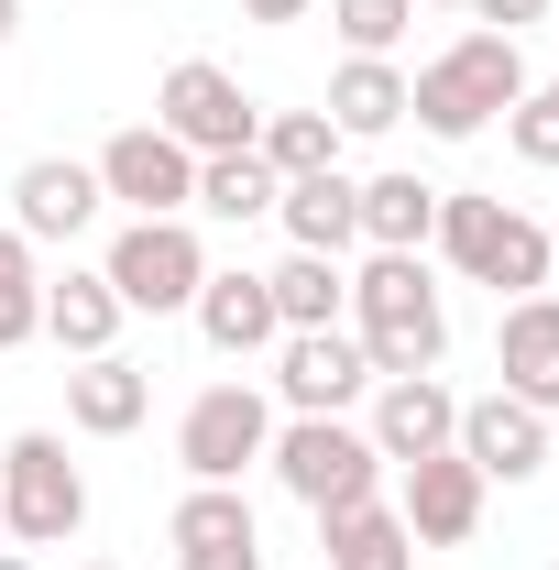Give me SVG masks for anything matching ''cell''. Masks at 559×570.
<instances>
[{
  "label": "cell",
  "instance_id": "6da1fadb",
  "mask_svg": "<svg viewBox=\"0 0 559 570\" xmlns=\"http://www.w3.org/2000/svg\"><path fill=\"white\" fill-rule=\"evenodd\" d=\"M351 341L373 362V384H384V373H439L450 318H439V285H428L418 253H373V264L351 275Z\"/></svg>",
  "mask_w": 559,
  "mask_h": 570
},
{
  "label": "cell",
  "instance_id": "7a4b0ae2",
  "mask_svg": "<svg viewBox=\"0 0 559 570\" xmlns=\"http://www.w3.org/2000/svg\"><path fill=\"white\" fill-rule=\"evenodd\" d=\"M527 99V56H516V33H461L450 56H428L406 77V110H418V132L439 142H472L483 121H504Z\"/></svg>",
  "mask_w": 559,
  "mask_h": 570
},
{
  "label": "cell",
  "instance_id": "3957f363",
  "mask_svg": "<svg viewBox=\"0 0 559 570\" xmlns=\"http://www.w3.org/2000/svg\"><path fill=\"white\" fill-rule=\"evenodd\" d=\"M264 461H275V483L307 504V515H341V504H362L373 483H384V450H373L351 417H285Z\"/></svg>",
  "mask_w": 559,
  "mask_h": 570
},
{
  "label": "cell",
  "instance_id": "277c9868",
  "mask_svg": "<svg viewBox=\"0 0 559 570\" xmlns=\"http://www.w3.org/2000/svg\"><path fill=\"white\" fill-rule=\"evenodd\" d=\"M0 527H11L22 549H67L77 527H88V483H77V461H67L56 428H22V439L0 450Z\"/></svg>",
  "mask_w": 559,
  "mask_h": 570
},
{
  "label": "cell",
  "instance_id": "5b68a950",
  "mask_svg": "<svg viewBox=\"0 0 559 570\" xmlns=\"http://www.w3.org/2000/svg\"><path fill=\"white\" fill-rule=\"evenodd\" d=\"M110 296L143 307V318H176V307H198V285H209V253H198V230L187 219H133L121 242H110Z\"/></svg>",
  "mask_w": 559,
  "mask_h": 570
},
{
  "label": "cell",
  "instance_id": "8992f818",
  "mask_svg": "<svg viewBox=\"0 0 559 570\" xmlns=\"http://www.w3.org/2000/svg\"><path fill=\"white\" fill-rule=\"evenodd\" d=\"M154 132H176L187 154H253L264 110L242 99V77H231V67L187 56V67H165V88H154Z\"/></svg>",
  "mask_w": 559,
  "mask_h": 570
},
{
  "label": "cell",
  "instance_id": "52a82bcc",
  "mask_svg": "<svg viewBox=\"0 0 559 570\" xmlns=\"http://www.w3.org/2000/svg\"><path fill=\"white\" fill-rule=\"evenodd\" d=\"M264 450H275V406H264L253 384H209V395L176 417V461H187V483H242Z\"/></svg>",
  "mask_w": 559,
  "mask_h": 570
},
{
  "label": "cell",
  "instance_id": "ba28073f",
  "mask_svg": "<svg viewBox=\"0 0 559 570\" xmlns=\"http://www.w3.org/2000/svg\"><path fill=\"white\" fill-rule=\"evenodd\" d=\"M99 198H133V219H187L198 209V154L154 121H133V132L99 142Z\"/></svg>",
  "mask_w": 559,
  "mask_h": 570
},
{
  "label": "cell",
  "instance_id": "9c48e42d",
  "mask_svg": "<svg viewBox=\"0 0 559 570\" xmlns=\"http://www.w3.org/2000/svg\"><path fill=\"white\" fill-rule=\"evenodd\" d=\"M362 384H373V362H362L351 330H285L275 341V395L296 406V417H341Z\"/></svg>",
  "mask_w": 559,
  "mask_h": 570
},
{
  "label": "cell",
  "instance_id": "30bf717a",
  "mask_svg": "<svg viewBox=\"0 0 559 570\" xmlns=\"http://www.w3.org/2000/svg\"><path fill=\"white\" fill-rule=\"evenodd\" d=\"M165 538H176V570H264V515L242 504V483H187Z\"/></svg>",
  "mask_w": 559,
  "mask_h": 570
},
{
  "label": "cell",
  "instance_id": "8fae6325",
  "mask_svg": "<svg viewBox=\"0 0 559 570\" xmlns=\"http://www.w3.org/2000/svg\"><path fill=\"white\" fill-rule=\"evenodd\" d=\"M450 450H461L483 483H527V472H549V417H538L527 395H472L461 428H450Z\"/></svg>",
  "mask_w": 559,
  "mask_h": 570
},
{
  "label": "cell",
  "instance_id": "7c38bea8",
  "mask_svg": "<svg viewBox=\"0 0 559 570\" xmlns=\"http://www.w3.org/2000/svg\"><path fill=\"white\" fill-rule=\"evenodd\" d=\"M395 472H406L395 515H406L418 549H461V538L483 527V472H472L461 450H428V461H395Z\"/></svg>",
  "mask_w": 559,
  "mask_h": 570
},
{
  "label": "cell",
  "instance_id": "4fadbf2b",
  "mask_svg": "<svg viewBox=\"0 0 559 570\" xmlns=\"http://www.w3.org/2000/svg\"><path fill=\"white\" fill-rule=\"evenodd\" d=\"M88 219H99V165L33 154V165L11 176V230H22V242H77Z\"/></svg>",
  "mask_w": 559,
  "mask_h": 570
},
{
  "label": "cell",
  "instance_id": "5bb4252c",
  "mask_svg": "<svg viewBox=\"0 0 559 570\" xmlns=\"http://www.w3.org/2000/svg\"><path fill=\"white\" fill-rule=\"evenodd\" d=\"M450 428H461V395H450L439 373H384L362 439H373L384 461H428V450H450Z\"/></svg>",
  "mask_w": 559,
  "mask_h": 570
},
{
  "label": "cell",
  "instance_id": "9a60e30c",
  "mask_svg": "<svg viewBox=\"0 0 559 570\" xmlns=\"http://www.w3.org/2000/svg\"><path fill=\"white\" fill-rule=\"evenodd\" d=\"M493 373H504V395H527L538 417H559V296H504Z\"/></svg>",
  "mask_w": 559,
  "mask_h": 570
},
{
  "label": "cell",
  "instance_id": "2e32d148",
  "mask_svg": "<svg viewBox=\"0 0 559 570\" xmlns=\"http://www.w3.org/2000/svg\"><path fill=\"white\" fill-rule=\"evenodd\" d=\"M187 318H198V341H209V352H231V362H253V352H275V341H285L275 285H264V275H242V264L198 285V307H187Z\"/></svg>",
  "mask_w": 559,
  "mask_h": 570
},
{
  "label": "cell",
  "instance_id": "e0dca14e",
  "mask_svg": "<svg viewBox=\"0 0 559 570\" xmlns=\"http://www.w3.org/2000/svg\"><path fill=\"white\" fill-rule=\"evenodd\" d=\"M275 219H285V242H296V253H330V264H341L351 242H362V187H351L341 165L285 176V187H275Z\"/></svg>",
  "mask_w": 559,
  "mask_h": 570
},
{
  "label": "cell",
  "instance_id": "ac0fdd59",
  "mask_svg": "<svg viewBox=\"0 0 559 570\" xmlns=\"http://www.w3.org/2000/svg\"><path fill=\"white\" fill-rule=\"evenodd\" d=\"M143 406H154V373L121 362V352H88V362L67 373V417L88 428V439H133Z\"/></svg>",
  "mask_w": 559,
  "mask_h": 570
},
{
  "label": "cell",
  "instance_id": "d6986e66",
  "mask_svg": "<svg viewBox=\"0 0 559 570\" xmlns=\"http://www.w3.org/2000/svg\"><path fill=\"white\" fill-rule=\"evenodd\" d=\"M318 549H330V570H418V538H406V515H395L384 494L318 515Z\"/></svg>",
  "mask_w": 559,
  "mask_h": 570
},
{
  "label": "cell",
  "instance_id": "ffe728a7",
  "mask_svg": "<svg viewBox=\"0 0 559 570\" xmlns=\"http://www.w3.org/2000/svg\"><path fill=\"white\" fill-rule=\"evenodd\" d=\"M121 318H133V307L110 296V275H56V285H45V341H67L77 362L110 352V341H121Z\"/></svg>",
  "mask_w": 559,
  "mask_h": 570
},
{
  "label": "cell",
  "instance_id": "44dd1931",
  "mask_svg": "<svg viewBox=\"0 0 559 570\" xmlns=\"http://www.w3.org/2000/svg\"><path fill=\"white\" fill-rule=\"evenodd\" d=\"M439 230V187L428 176H362V242L373 253H428Z\"/></svg>",
  "mask_w": 559,
  "mask_h": 570
},
{
  "label": "cell",
  "instance_id": "7402d4cb",
  "mask_svg": "<svg viewBox=\"0 0 559 570\" xmlns=\"http://www.w3.org/2000/svg\"><path fill=\"white\" fill-rule=\"evenodd\" d=\"M549 264H559V242L527 209H504L493 242H483V264H472V285H493V296H549Z\"/></svg>",
  "mask_w": 559,
  "mask_h": 570
},
{
  "label": "cell",
  "instance_id": "603a6c76",
  "mask_svg": "<svg viewBox=\"0 0 559 570\" xmlns=\"http://www.w3.org/2000/svg\"><path fill=\"white\" fill-rule=\"evenodd\" d=\"M264 285H275V318H285V330H341V318H351V275L330 264V253H285Z\"/></svg>",
  "mask_w": 559,
  "mask_h": 570
},
{
  "label": "cell",
  "instance_id": "cb8c5ba5",
  "mask_svg": "<svg viewBox=\"0 0 559 570\" xmlns=\"http://www.w3.org/2000/svg\"><path fill=\"white\" fill-rule=\"evenodd\" d=\"M330 121H341V132H395V121H406V67H395V56H351V67L330 77Z\"/></svg>",
  "mask_w": 559,
  "mask_h": 570
},
{
  "label": "cell",
  "instance_id": "d4e9b609",
  "mask_svg": "<svg viewBox=\"0 0 559 570\" xmlns=\"http://www.w3.org/2000/svg\"><path fill=\"white\" fill-rule=\"evenodd\" d=\"M275 165H264V154H198V209L209 219H264L275 209Z\"/></svg>",
  "mask_w": 559,
  "mask_h": 570
},
{
  "label": "cell",
  "instance_id": "484cf974",
  "mask_svg": "<svg viewBox=\"0 0 559 570\" xmlns=\"http://www.w3.org/2000/svg\"><path fill=\"white\" fill-rule=\"evenodd\" d=\"M253 154H264L275 176H318V165H341V121H330V110H275V121L253 132Z\"/></svg>",
  "mask_w": 559,
  "mask_h": 570
},
{
  "label": "cell",
  "instance_id": "4316f807",
  "mask_svg": "<svg viewBox=\"0 0 559 570\" xmlns=\"http://www.w3.org/2000/svg\"><path fill=\"white\" fill-rule=\"evenodd\" d=\"M45 330V275H33V242L0 230V352H22Z\"/></svg>",
  "mask_w": 559,
  "mask_h": 570
},
{
  "label": "cell",
  "instance_id": "83f0119b",
  "mask_svg": "<svg viewBox=\"0 0 559 570\" xmlns=\"http://www.w3.org/2000/svg\"><path fill=\"white\" fill-rule=\"evenodd\" d=\"M330 22H341L351 56H395V45H406V22H418V0H330Z\"/></svg>",
  "mask_w": 559,
  "mask_h": 570
},
{
  "label": "cell",
  "instance_id": "f1b7e54d",
  "mask_svg": "<svg viewBox=\"0 0 559 570\" xmlns=\"http://www.w3.org/2000/svg\"><path fill=\"white\" fill-rule=\"evenodd\" d=\"M504 142H516L527 165H559V77H549V88H527V99L504 110Z\"/></svg>",
  "mask_w": 559,
  "mask_h": 570
},
{
  "label": "cell",
  "instance_id": "f546056e",
  "mask_svg": "<svg viewBox=\"0 0 559 570\" xmlns=\"http://www.w3.org/2000/svg\"><path fill=\"white\" fill-rule=\"evenodd\" d=\"M483 11V33H527V22H549V0H472Z\"/></svg>",
  "mask_w": 559,
  "mask_h": 570
},
{
  "label": "cell",
  "instance_id": "4dcf8cb0",
  "mask_svg": "<svg viewBox=\"0 0 559 570\" xmlns=\"http://www.w3.org/2000/svg\"><path fill=\"white\" fill-rule=\"evenodd\" d=\"M242 11H253V22H296L307 0H242Z\"/></svg>",
  "mask_w": 559,
  "mask_h": 570
},
{
  "label": "cell",
  "instance_id": "1f68e13d",
  "mask_svg": "<svg viewBox=\"0 0 559 570\" xmlns=\"http://www.w3.org/2000/svg\"><path fill=\"white\" fill-rule=\"evenodd\" d=\"M11 33H22V0H0V45H11Z\"/></svg>",
  "mask_w": 559,
  "mask_h": 570
},
{
  "label": "cell",
  "instance_id": "d6a6232c",
  "mask_svg": "<svg viewBox=\"0 0 559 570\" xmlns=\"http://www.w3.org/2000/svg\"><path fill=\"white\" fill-rule=\"evenodd\" d=\"M0 570H33V560H22V549H0Z\"/></svg>",
  "mask_w": 559,
  "mask_h": 570
},
{
  "label": "cell",
  "instance_id": "836d02e7",
  "mask_svg": "<svg viewBox=\"0 0 559 570\" xmlns=\"http://www.w3.org/2000/svg\"><path fill=\"white\" fill-rule=\"evenodd\" d=\"M439 11H472V0H439Z\"/></svg>",
  "mask_w": 559,
  "mask_h": 570
},
{
  "label": "cell",
  "instance_id": "e575fe53",
  "mask_svg": "<svg viewBox=\"0 0 559 570\" xmlns=\"http://www.w3.org/2000/svg\"><path fill=\"white\" fill-rule=\"evenodd\" d=\"M88 570H110V560H88Z\"/></svg>",
  "mask_w": 559,
  "mask_h": 570
},
{
  "label": "cell",
  "instance_id": "d590c367",
  "mask_svg": "<svg viewBox=\"0 0 559 570\" xmlns=\"http://www.w3.org/2000/svg\"><path fill=\"white\" fill-rule=\"evenodd\" d=\"M549 285H559V264H549Z\"/></svg>",
  "mask_w": 559,
  "mask_h": 570
}]
</instances>
